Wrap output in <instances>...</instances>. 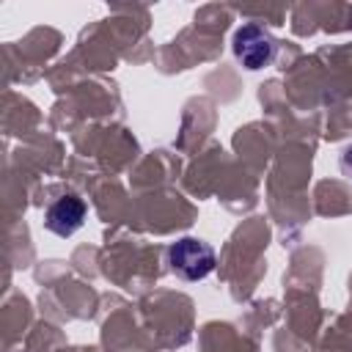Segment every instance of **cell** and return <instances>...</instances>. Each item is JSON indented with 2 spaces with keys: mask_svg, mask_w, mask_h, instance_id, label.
<instances>
[{
  "mask_svg": "<svg viewBox=\"0 0 352 352\" xmlns=\"http://www.w3.org/2000/svg\"><path fill=\"white\" fill-rule=\"evenodd\" d=\"M85 201L80 198V195H74V192H66V195H60V198H55L50 206H47V212H44V226L52 231V234H58V236H72L80 226H82V220H85Z\"/></svg>",
  "mask_w": 352,
  "mask_h": 352,
  "instance_id": "3957f363",
  "label": "cell"
},
{
  "mask_svg": "<svg viewBox=\"0 0 352 352\" xmlns=\"http://www.w3.org/2000/svg\"><path fill=\"white\" fill-rule=\"evenodd\" d=\"M341 170L352 179V146H346V148H344V154H341Z\"/></svg>",
  "mask_w": 352,
  "mask_h": 352,
  "instance_id": "277c9868",
  "label": "cell"
},
{
  "mask_svg": "<svg viewBox=\"0 0 352 352\" xmlns=\"http://www.w3.org/2000/svg\"><path fill=\"white\" fill-rule=\"evenodd\" d=\"M231 47H234V58H236L245 69H250V72L270 66L272 58H275V50H278L275 38H272L261 25H253V22L236 28Z\"/></svg>",
  "mask_w": 352,
  "mask_h": 352,
  "instance_id": "7a4b0ae2",
  "label": "cell"
},
{
  "mask_svg": "<svg viewBox=\"0 0 352 352\" xmlns=\"http://www.w3.org/2000/svg\"><path fill=\"white\" fill-rule=\"evenodd\" d=\"M168 264L182 280H204L214 270V248L198 236H184L168 248Z\"/></svg>",
  "mask_w": 352,
  "mask_h": 352,
  "instance_id": "6da1fadb",
  "label": "cell"
}]
</instances>
